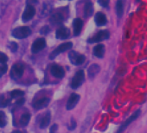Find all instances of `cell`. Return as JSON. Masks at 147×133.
Here are the masks:
<instances>
[{"instance_id":"cell-21","label":"cell","mask_w":147,"mask_h":133,"mask_svg":"<svg viewBox=\"0 0 147 133\" xmlns=\"http://www.w3.org/2000/svg\"><path fill=\"white\" fill-rule=\"evenodd\" d=\"M116 12L119 17H121L124 12V1L123 0H117L116 4Z\"/></svg>"},{"instance_id":"cell-6","label":"cell","mask_w":147,"mask_h":133,"mask_svg":"<svg viewBox=\"0 0 147 133\" xmlns=\"http://www.w3.org/2000/svg\"><path fill=\"white\" fill-rule=\"evenodd\" d=\"M73 46V43L71 42H65V43H62L61 45H59L50 54H49V59L50 60H54L58 54H60L61 53L64 52V51H67L68 49H70Z\"/></svg>"},{"instance_id":"cell-16","label":"cell","mask_w":147,"mask_h":133,"mask_svg":"<svg viewBox=\"0 0 147 133\" xmlns=\"http://www.w3.org/2000/svg\"><path fill=\"white\" fill-rule=\"evenodd\" d=\"M100 66L98 64H93L91 65L88 69V76L90 78H94L97 75V74L100 72Z\"/></svg>"},{"instance_id":"cell-33","label":"cell","mask_w":147,"mask_h":133,"mask_svg":"<svg viewBox=\"0 0 147 133\" xmlns=\"http://www.w3.org/2000/svg\"><path fill=\"white\" fill-rule=\"evenodd\" d=\"M24 101H25V99H24V98H21V99H19L17 101V105H24Z\"/></svg>"},{"instance_id":"cell-27","label":"cell","mask_w":147,"mask_h":133,"mask_svg":"<svg viewBox=\"0 0 147 133\" xmlns=\"http://www.w3.org/2000/svg\"><path fill=\"white\" fill-rule=\"evenodd\" d=\"M7 69H8V66L7 65H3V66H0V78H1L6 72H7Z\"/></svg>"},{"instance_id":"cell-3","label":"cell","mask_w":147,"mask_h":133,"mask_svg":"<svg viewBox=\"0 0 147 133\" xmlns=\"http://www.w3.org/2000/svg\"><path fill=\"white\" fill-rule=\"evenodd\" d=\"M24 72V66L21 63H16L12 66L11 69V77L13 80H18L20 79Z\"/></svg>"},{"instance_id":"cell-25","label":"cell","mask_w":147,"mask_h":133,"mask_svg":"<svg viewBox=\"0 0 147 133\" xmlns=\"http://www.w3.org/2000/svg\"><path fill=\"white\" fill-rule=\"evenodd\" d=\"M10 104V100L5 98V95L0 96V107H5Z\"/></svg>"},{"instance_id":"cell-15","label":"cell","mask_w":147,"mask_h":133,"mask_svg":"<svg viewBox=\"0 0 147 133\" xmlns=\"http://www.w3.org/2000/svg\"><path fill=\"white\" fill-rule=\"evenodd\" d=\"M94 21H95V24L98 25V26H103L107 24V17L105 14H103L102 12H98L95 17H94Z\"/></svg>"},{"instance_id":"cell-30","label":"cell","mask_w":147,"mask_h":133,"mask_svg":"<svg viewBox=\"0 0 147 133\" xmlns=\"http://www.w3.org/2000/svg\"><path fill=\"white\" fill-rule=\"evenodd\" d=\"M57 129H58V125H57L56 124H53V125L50 127L49 133H56V132H57Z\"/></svg>"},{"instance_id":"cell-32","label":"cell","mask_w":147,"mask_h":133,"mask_svg":"<svg viewBox=\"0 0 147 133\" xmlns=\"http://www.w3.org/2000/svg\"><path fill=\"white\" fill-rule=\"evenodd\" d=\"M49 31H50V29L48 26H45L41 30V34H48V32Z\"/></svg>"},{"instance_id":"cell-22","label":"cell","mask_w":147,"mask_h":133,"mask_svg":"<svg viewBox=\"0 0 147 133\" xmlns=\"http://www.w3.org/2000/svg\"><path fill=\"white\" fill-rule=\"evenodd\" d=\"M30 118H31V116H30V114L29 112L24 113V114L21 116L20 119H19L20 124H21L22 126H26V125L29 124V122H30Z\"/></svg>"},{"instance_id":"cell-5","label":"cell","mask_w":147,"mask_h":133,"mask_svg":"<svg viewBox=\"0 0 147 133\" xmlns=\"http://www.w3.org/2000/svg\"><path fill=\"white\" fill-rule=\"evenodd\" d=\"M109 36H110V33H109L108 30H100L97 34H95L94 36L90 37L88 40V42H89V43L100 42H102L104 40L108 39Z\"/></svg>"},{"instance_id":"cell-23","label":"cell","mask_w":147,"mask_h":133,"mask_svg":"<svg viewBox=\"0 0 147 133\" xmlns=\"http://www.w3.org/2000/svg\"><path fill=\"white\" fill-rule=\"evenodd\" d=\"M24 95V92L22 91V90H19V89H16V90H13L11 93V96L12 99H18V98H22L23 96Z\"/></svg>"},{"instance_id":"cell-14","label":"cell","mask_w":147,"mask_h":133,"mask_svg":"<svg viewBox=\"0 0 147 133\" xmlns=\"http://www.w3.org/2000/svg\"><path fill=\"white\" fill-rule=\"evenodd\" d=\"M83 22L81 18H76L73 22V28H74V35L79 36L81 34V31L82 30Z\"/></svg>"},{"instance_id":"cell-18","label":"cell","mask_w":147,"mask_h":133,"mask_svg":"<svg viewBox=\"0 0 147 133\" xmlns=\"http://www.w3.org/2000/svg\"><path fill=\"white\" fill-rule=\"evenodd\" d=\"M94 54L98 58H102L105 54V46L103 44H98L94 48Z\"/></svg>"},{"instance_id":"cell-19","label":"cell","mask_w":147,"mask_h":133,"mask_svg":"<svg viewBox=\"0 0 147 133\" xmlns=\"http://www.w3.org/2000/svg\"><path fill=\"white\" fill-rule=\"evenodd\" d=\"M93 11H94V7H93L92 2L90 1V0H87L85 6H84V15H85V17L92 16Z\"/></svg>"},{"instance_id":"cell-12","label":"cell","mask_w":147,"mask_h":133,"mask_svg":"<svg viewBox=\"0 0 147 133\" xmlns=\"http://www.w3.org/2000/svg\"><path fill=\"white\" fill-rule=\"evenodd\" d=\"M49 99L47 98V97H43V98H40L38 99H36V101L33 102L32 105L35 109L36 110H40V109H42L44 107H46L49 104Z\"/></svg>"},{"instance_id":"cell-34","label":"cell","mask_w":147,"mask_h":133,"mask_svg":"<svg viewBox=\"0 0 147 133\" xmlns=\"http://www.w3.org/2000/svg\"><path fill=\"white\" fill-rule=\"evenodd\" d=\"M12 133H27L25 130H13Z\"/></svg>"},{"instance_id":"cell-26","label":"cell","mask_w":147,"mask_h":133,"mask_svg":"<svg viewBox=\"0 0 147 133\" xmlns=\"http://www.w3.org/2000/svg\"><path fill=\"white\" fill-rule=\"evenodd\" d=\"M7 61H8V56H7L5 53H3V52L0 51V63H4V64H5Z\"/></svg>"},{"instance_id":"cell-9","label":"cell","mask_w":147,"mask_h":133,"mask_svg":"<svg viewBox=\"0 0 147 133\" xmlns=\"http://www.w3.org/2000/svg\"><path fill=\"white\" fill-rule=\"evenodd\" d=\"M50 73L54 77L58 78V79H61L65 75V71H64L63 68L59 65H57V64H54L51 66Z\"/></svg>"},{"instance_id":"cell-10","label":"cell","mask_w":147,"mask_h":133,"mask_svg":"<svg viewBox=\"0 0 147 133\" xmlns=\"http://www.w3.org/2000/svg\"><path fill=\"white\" fill-rule=\"evenodd\" d=\"M45 47H46L45 40L43 38H38L33 42V44L31 46V52L33 54H36V53L40 52L41 50H42Z\"/></svg>"},{"instance_id":"cell-8","label":"cell","mask_w":147,"mask_h":133,"mask_svg":"<svg viewBox=\"0 0 147 133\" xmlns=\"http://www.w3.org/2000/svg\"><path fill=\"white\" fill-rule=\"evenodd\" d=\"M36 14V9L33 5H28L24 11V14L22 16V20L23 22L26 23V22H29L30 20H31L34 16Z\"/></svg>"},{"instance_id":"cell-13","label":"cell","mask_w":147,"mask_h":133,"mask_svg":"<svg viewBox=\"0 0 147 133\" xmlns=\"http://www.w3.org/2000/svg\"><path fill=\"white\" fill-rule=\"evenodd\" d=\"M70 36V30L66 27H60L55 32V37L59 40H64Z\"/></svg>"},{"instance_id":"cell-28","label":"cell","mask_w":147,"mask_h":133,"mask_svg":"<svg viewBox=\"0 0 147 133\" xmlns=\"http://www.w3.org/2000/svg\"><path fill=\"white\" fill-rule=\"evenodd\" d=\"M9 48H11V50L12 51V52H15V51H17L18 50V43L17 42H11V43H10V45H9Z\"/></svg>"},{"instance_id":"cell-7","label":"cell","mask_w":147,"mask_h":133,"mask_svg":"<svg viewBox=\"0 0 147 133\" xmlns=\"http://www.w3.org/2000/svg\"><path fill=\"white\" fill-rule=\"evenodd\" d=\"M139 115H140V110H138V111H136L132 115H131L121 125H120V127L119 128V130H118V131H117V133H123L124 132V130L127 128V126L129 125V124H131L134 120H136L138 117H139Z\"/></svg>"},{"instance_id":"cell-29","label":"cell","mask_w":147,"mask_h":133,"mask_svg":"<svg viewBox=\"0 0 147 133\" xmlns=\"http://www.w3.org/2000/svg\"><path fill=\"white\" fill-rule=\"evenodd\" d=\"M98 2H99V4H100L101 6H103V7H107L109 0H98Z\"/></svg>"},{"instance_id":"cell-17","label":"cell","mask_w":147,"mask_h":133,"mask_svg":"<svg viewBox=\"0 0 147 133\" xmlns=\"http://www.w3.org/2000/svg\"><path fill=\"white\" fill-rule=\"evenodd\" d=\"M50 119H51V116H50V112H47L44 116L42 118V119L40 120V128L41 129H45L49 124V122H50Z\"/></svg>"},{"instance_id":"cell-2","label":"cell","mask_w":147,"mask_h":133,"mask_svg":"<svg viewBox=\"0 0 147 133\" xmlns=\"http://www.w3.org/2000/svg\"><path fill=\"white\" fill-rule=\"evenodd\" d=\"M68 58H69V60L71 61V63L76 66L82 65L86 60V57L84 54H82L76 51H70L68 53Z\"/></svg>"},{"instance_id":"cell-1","label":"cell","mask_w":147,"mask_h":133,"mask_svg":"<svg viewBox=\"0 0 147 133\" xmlns=\"http://www.w3.org/2000/svg\"><path fill=\"white\" fill-rule=\"evenodd\" d=\"M31 33L30 29L28 26H21L16 28L12 31V36L17 39H24L28 37Z\"/></svg>"},{"instance_id":"cell-31","label":"cell","mask_w":147,"mask_h":133,"mask_svg":"<svg viewBox=\"0 0 147 133\" xmlns=\"http://www.w3.org/2000/svg\"><path fill=\"white\" fill-rule=\"evenodd\" d=\"M71 125L68 127V130H75L76 129V122H75V120H74V118H72L71 119Z\"/></svg>"},{"instance_id":"cell-24","label":"cell","mask_w":147,"mask_h":133,"mask_svg":"<svg viewBox=\"0 0 147 133\" xmlns=\"http://www.w3.org/2000/svg\"><path fill=\"white\" fill-rule=\"evenodd\" d=\"M7 124V118L3 111H0V127H5Z\"/></svg>"},{"instance_id":"cell-4","label":"cell","mask_w":147,"mask_h":133,"mask_svg":"<svg viewBox=\"0 0 147 133\" xmlns=\"http://www.w3.org/2000/svg\"><path fill=\"white\" fill-rule=\"evenodd\" d=\"M85 79V75H84V71L83 70H80L78 71L76 75L73 77L72 81H71V87L73 89H76L78 87H80Z\"/></svg>"},{"instance_id":"cell-20","label":"cell","mask_w":147,"mask_h":133,"mask_svg":"<svg viewBox=\"0 0 147 133\" xmlns=\"http://www.w3.org/2000/svg\"><path fill=\"white\" fill-rule=\"evenodd\" d=\"M50 21L52 24H61L63 21H64V17L60 13V12H57V13H55L51 18H50Z\"/></svg>"},{"instance_id":"cell-11","label":"cell","mask_w":147,"mask_h":133,"mask_svg":"<svg viewBox=\"0 0 147 133\" xmlns=\"http://www.w3.org/2000/svg\"><path fill=\"white\" fill-rule=\"evenodd\" d=\"M79 100H80V95L79 94H77V93H72L70 95V97L68 98L67 102V105H66L67 110L69 111V110H72V109L75 108L76 105L78 104Z\"/></svg>"}]
</instances>
